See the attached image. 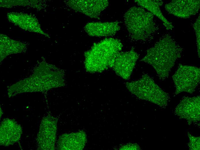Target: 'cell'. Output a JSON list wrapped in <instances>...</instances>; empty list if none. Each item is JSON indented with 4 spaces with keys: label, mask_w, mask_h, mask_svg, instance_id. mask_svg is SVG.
<instances>
[{
    "label": "cell",
    "mask_w": 200,
    "mask_h": 150,
    "mask_svg": "<svg viewBox=\"0 0 200 150\" xmlns=\"http://www.w3.org/2000/svg\"><path fill=\"white\" fill-rule=\"evenodd\" d=\"M200 15L196 20L194 25V28L195 33L196 37L197 45L198 56L200 57Z\"/></svg>",
    "instance_id": "2e32d148"
},
{
    "label": "cell",
    "mask_w": 200,
    "mask_h": 150,
    "mask_svg": "<svg viewBox=\"0 0 200 150\" xmlns=\"http://www.w3.org/2000/svg\"><path fill=\"white\" fill-rule=\"evenodd\" d=\"M139 146L136 144H131L124 145L121 147L120 149L121 150H139Z\"/></svg>",
    "instance_id": "e0dca14e"
},
{
    "label": "cell",
    "mask_w": 200,
    "mask_h": 150,
    "mask_svg": "<svg viewBox=\"0 0 200 150\" xmlns=\"http://www.w3.org/2000/svg\"><path fill=\"white\" fill-rule=\"evenodd\" d=\"M200 100L199 96L185 97L176 107L175 114L180 118L186 120L189 125L199 121Z\"/></svg>",
    "instance_id": "ba28073f"
},
{
    "label": "cell",
    "mask_w": 200,
    "mask_h": 150,
    "mask_svg": "<svg viewBox=\"0 0 200 150\" xmlns=\"http://www.w3.org/2000/svg\"><path fill=\"white\" fill-rule=\"evenodd\" d=\"M0 144L5 146L13 145L20 139L22 133L21 126L14 120L5 119L1 123Z\"/></svg>",
    "instance_id": "8fae6325"
},
{
    "label": "cell",
    "mask_w": 200,
    "mask_h": 150,
    "mask_svg": "<svg viewBox=\"0 0 200 150\" xmlns=\"http://www.w3.org/2000/svg\"><path fill=\"white\" fill-rule=\"evenodd\" d=\"M128 90L139 99L155 104L161 107L167 106L169 97L148 74H145L138 80L127 82Z\"/></svg>",
    "instance_id": "277c9868"
},
{
    "label": "cell",
    "mask_w": 200,
    "mask_h": 150,
    "mask_svg": "<svg viewBox=\"0 0 200 150\" xmlns=\"http://www.w3.org/2000/svg\"><path fill=\"white\" fill-rule=\"evenodd\" d=\"M134 1L138 5L146 9L153 15L161 20L167 30H172L174 28L171 22L163 16L161 10V7L163 2L160 0H135Z\"/></svg>",
    "instance_id": "5bb4252c"
},
{
    "label": "cell",
    "mask_w": 200,
    "mask_h": 150,
    "mask_svg": "<svg viewBox=\"0 0 200 150\" xmlns=\"http://www.w3.org/2000/svg\"><path fill=\"white\" fill-rule=\"evenodd\" d=\"M172 77L176 87L175 95L182 92L192 93L200 82V68L180 64Z\"/></svg>",
    "instance_id": "5b68a950"
},
{
    "label": "cell",
    "mask_w": 200,
    "mask_h": 150,
    "mask_svg": "<svg viewBox=\"0 0 200 150\" xmlns=\"http://www.w3.org/2000/svg\"><path fill=\"white\" fill-rule=\"evenodd\" d=\"M57 130V121L51 116L42 120L37 137L39 149L53 150L54 149Z\"/></svg>",
    "instance_id": "52a82bcc"
},
{
    "label": "cell",
    "mask_w": 200,
    "mask_h": 150,
    "mask_svg": "<svg viewBox=\"0 0 200 150\" xmlns=\"http://www.w3.org/2000/svg\"><path fill=\"white\" fill-rule=\"evenodd\" d=\"M200 4L199 0H174L166 4L165 7L169 14L186 18L198 12Z\"/></svg>",
    "instance_id": "30bf717a"
},
{
    "label": "cell",
    "mask_w": 200,
    "mask_h": 150,
    "mask_svg": "<svg viewBox=\"0 0 200 150\" xmlns=\"http://www.w3.org/2000/svg\"><path fill=\"white\" fill-rule=\"evenodd\" d=\"M189 141L188 145L190 150H200V137H195L188 133Z\"/></svg>",
    "instance_id": "9a60e30c"
},
{
    "label": "cell",
    "mask_w": 200,
    "mask_h": 150,
    "mask_svg": "<svg viewBox=\"0 0 200 150\" xmlns=\"http://www.w3.org/2000/svg\"><path fill=\"white\" fill-rule=\"evenodd\" d=\"M123 45L116 38L105 39L95 44L87 55V62L93 71L112 68L118 54Z\"/></svg>",
    "instance_id": "3957f363"
},
{
    "label": "cell",
    "mask_w": 200,
    "mask_h": 150,
    "mask_svg": "<svg viewBox=\"0 0 200 150\" xmlns=\"http://www.w3.org/2000/svg\"><path fill=\"white\" fill-rule=\"evenodd\" d=\"M183 50L168 34L162 37L141 60L151 65L159 79L164 80L169 76L176 61L181 57Z\"/></svg>",
    "instance_id": "6da1fadb"
},
{
    "label": "cell",
    "mask_w": 200,
    "mask_h": 150,
    "mask_svg": "<svg viewBox=\"0 0 200 150\" xmlns=\"http://www.w3.org/2000/svg\"><path fill=\"white\" fill-rule=\"evenodd\" d=\"M86 137L84 133L78 132L70 134H64L58 141L59 149H81L85 144Z\"/></svg>",
    "instance_id": "4fadbf2b"
},
{
    "label": "cell",
    "mask_w": 200,
    "mask_h": 150,
    "mask_svg": "<svg viewBox=\"0 0 200 150\" xmlns=\"http://www.w3.org/2000/svg\"><path fill=\"white\" fill-rule=\"evenodd\" d=\"M139 57L133 47L128 51H121L118 54L112 68L117 75L128 80Z\"/></svg>",
    "instance_id": "8992f818"
},
{
    "label": "cell",
    "mask_w": 200,
    "mask_h": 150,
    "mask_svg": "<svg viewBox=\"0 0 200 150\" xmlns=\"http://www.w3.org/2000/svg\"><path fill=\"white\" fill-rule=\"evenodd\" d=\"M68 4L74 11L92 18L99 19L101 13L108 6L106 0H69Z\"/></svg>",
    "instance_id": "9c48e42d"
},
{
    "label": "cell",
    "mask_w": 200,
    "mask_h": 150,
    "mask_svg": "<svg viewBox=\"0 0 200 150\" xmlns=\"http://www.w3.org/2000/svg\"><path fill=\"white\" fill-rule=\"evenodd\" d=\"M118 21L112 22H92L87 23L84 27L86 33L90 36H113L120 29Z\"/></svg>",
    "instance_id": "7c38bea8"
},
{
    "label": "cell",
    "mask_w": 200,
    "mask_h": 150,
    "mask_svg": "<svg viewBox=\"0 0 200 150\" xmlns=\"http://www.w3.org/2000/svg\"><path fill=\"white\" fill-rule=\"evenodd\" d=\"M124 17L129 37L133 41L151 40L157 30L154 15L141 7H131L125 12Z\"/></svg>",
    "instance_id": "7a4b0ae2"
}]
</instances>
